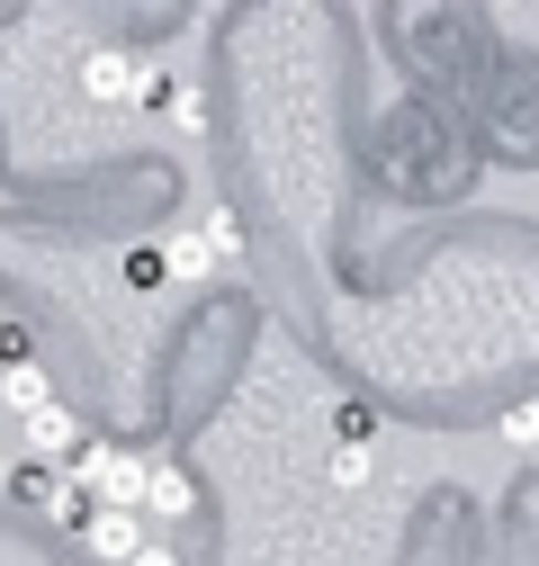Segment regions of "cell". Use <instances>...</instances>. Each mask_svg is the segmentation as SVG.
Instances as JSON below:
<instances>
[{"mask_svg":"<svg viewBox=\"0 0 539 566\" xmlns=\"http://www.w3.org/2000/svg\"><path fill=\"white\" fill-rule=\"evenodd\" d=\"M145 539H154V513H145V504H99V513L82 522V548H91L99 566H135Z\"/></svg>","mask_w":539,"mask_h":566,"instance_id":"obj_1","label":"cell"},{"mask_svg":"<svg viewBox=\"0 0 539 566\" xmlns=\"http://www.w3.org/2000/svg\"><path fill=\"white\" fill-rule=\"evenodd\" d=\"M73 468L91 476V494H99V504H145V485H154V459H135V450H108V441H91Z\"/></svg>","mask_w":539,"mask_h":566,"instance_id":"obj_2","label":"cell"},{"mask_svg":"<svg viewBox=\"0 0 539 566\" xmlns=\"http://www.w3.org/2000/svg\"><path fill=\"white\" fill-rule=\"evenodd\" d=\"M19 450L28 459H45V468H63V459H82L91 450V432H82V422H73V405H36V413H19Z\"/></svg>","mask_w":539,"mask_h":566,"instance_id":"obj_3","label":"cell"},{"mask_svg":"<svg viewBox=\"0 0 539 566\" xmlns=\"http://www.w3.org/2000/svg\"><path fill=\"white\" fill-rule=\"evenodd\" d=\"M82 91H91L99 108H126L135 91H145V63H135L126 45H91V54H82Z\"/></svg>","mask_w":539,"mask_h":566,"instance_id":"obj_4","label":"cell"},{"mask_svg":"<svg viewBox=\"0 0 539 566\" xmlns=\"http://www.w3.org/2000/svg\"><path fill=\"white\" fill-rule=\"evenodd\" d=\"M145 513H154V522H189V513H198V485H189V468L154 459V485H145Z\"/></svg>","mask_w":539,"mask_h":566,"instance_id":"obj_5","label":"cell"},{"mask_svg":"<svg viewBox=\"0 0 539 566\" xmlns=\"http://www.w3.org/2000/svg\"><path fill=\"white\" fill-rule=\"evenodd\" d=\"M162 252H171V279H180V289H189V279H208V270H225V252L208 243V226H198V234H171Z\"/></svg>","mask_w":539,"mask_h":566,"instance_id":"obj_6","label":"cell"},{"mask_svg":"<svg viewBox=\"0 0 539 566\" xmlns=\"http://www.w3.org/2000/svg\"><path fill=\"white\" fill-rule=\"evenodd\" d=\"M0 405H10V413H36V405H54V378H45L36 360H19L10 378H0Z\"/></svg>","mask_w":539,"mask_h":566,"instance_id":"obj_7","label":"cell"},{"mask_svg":"<svg viewBox=\"0 0 539 566\" xmlns=\"http://www.w3.org/2000/svg\"><path fill=\"white\" fill-rule=\"evenodd\" d=\"M378 476V459H369V441H342V450H332V485H342V494H360Z\"/></svg>","mask_w":539,"mask_h":566,"instance_id":"obj_8","label":"cell"},{"mask_svg":"<svg viewBox=\"0 0 539 566\" xmlns=\"http://www.w3.org/2000/svg\"><path fill=\"white\" fill-rule=\"evenodd\" d=\"M162 279H171V252H162V243L126 252V289H162Z\"/></svg>","mask_w":539,"mask_h":566,"instance_id":"obj_9","label":"cell"},{"mask_svg":"<svg viewBox=\"0 0 539 566\" xmlns=\"http://www.w3.org/2000/svg\"><path fill=\"white\" fill-rule=\"evenodd\" d=\"M208 243H216L225 261H243V217H234V207H208Z\"/></svg>","mask_w":539,"mask_h":566,"instance_id":"obj_10","label":"cell"},{"mask_svg":"<svg viewBox=\"0 0 539 566\" xmlns=\"http://www.w3.org/2000/svg\"><path fill=\"white\" fill-rule=\"evenodd\" d=\"M171 99H180V82H171V73H154V63H145V91H135V108H154V117H171Z\"/></svg>","mask_w":539,"mask_h":566,"instance_id":"obj_11","label":"cell"},{"mask_svg":"<svg viewBox=\"0 0 539 566\" xmlns=\"http://www.w3.org/2000/svg\"><path fill=\"white\" fill-rule=\"evenodd\" d=\"M504 441H512V450H539V405H512V413H504Z\"/></svg>","mask_w":539,"mask_h":566,"instance_id":"obj_12","label":"cell"},{"mask_svg":"<svg viewBox=\"0 0 539 566\" xmlns=\"http://www.w3.org/2000/svg\"><path fill=\"white\" fill-rule=\"evenodd\" d=\"M171 126H180V135H198V126H208V99H198L189 82H180V99H171Z\"/></svg>","mask_w":539,"mask_h":566,"instance_id":"obj_13","label":"cell"},{"mask_svg":"<svg viewBox=\"0 0 539 566\" xmlns=\"http://www.w3.org/2000/svg\"><path fill=\"white\" fill-rule=\"evenodd\" d=\"M19 360H36V350H28V333H19V324H0V378H10Z\"/></svg>","mask_w":539,"mask_h":566,"instance_id":"obj_14","label":"cell"},{"mask_svg":"<svg viewBox=\"0 0 539 566\" xmlns=\"http://www.w3.org/2000/svg\"><path fill=\"white\" fill-rule=\"evenodd\" d=\"M19 468H28V450H10V441H0V494L19 485Z\"/></svg>","mask_w":539,"mask_h":566,"instance_id":"obj_15","label":"cell"},{"mask_svg":"<svg viewBox=\"0 0 539 566\" xmlns=\"http://www.w3.org/2000/svg\"><path fill=\"white\" fill-rule=\"evenodd\" d=\"M135 566H180V557H171L162 539H145V548H135Z\"/></svg>","mask_w":539,"mask_h":566,"instance_id":"obj_16","label":"cell"},{"mask_svg":"<svg viewBox=\"0 0 539 566\" xmlns=\"http://www.w3.org/2000/svg\"><path fill=\"white\" fill-rule=\"evenodd\" d=\"M495 10H521V0H495Z\"/></svg>","mask_w":539,"mask_h":566,"instance_id":"obj_17","label":"cell"},{"mask_svg":"<svg viewBox=\"0 0 539 566\" xmlns=\"http://www.w3.org/2000/svg\"><path fill=\"white\" fill-rule=\"evenodd\" d=\"M0 324H10V306H0Z\"/></svg>","mask_w":539,"mask_h":566,"instance_id":"obj_18","label":"cell"}]
</instances>
